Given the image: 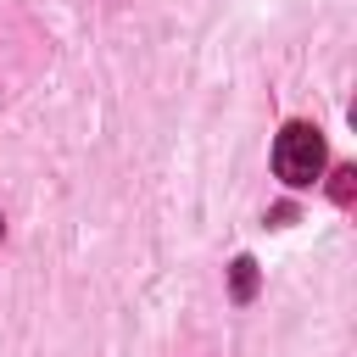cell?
Returning a JSON list of instances; mask_svg holds the SVG:
<instances>
[{"label": "cell", "instance_id": "obj_1", "mask_svg": "<svg viewBox=\"0 0 357 357\" xmlns=\"http://www.w3.org/2000/svg\"><path fill=\"white\" fill-rule=\"evenodd\" d=\"M324 167H329L324 134H318L312 123H284L279 139H273V173H279L290 190H307V184L324 178Z\"/></svg>", "mask_w": 357, "mask_h": 357}, {"label": "cell", "instance_id": "obj_2", "mask_svg": "<svg viewBox=\"0 0 357 357\" xmlns=\"http://www.w3.org/2000/svg\"><path fill=\"white\" fill-rule=\"evenodd\" d=\"M229 290H234V301H251L257 296V262L251 257H234L229 262Z\"/></svg>", "mask_w": 357, "mask_h": 357}, {"label": "cell", "instance_id": "obj_3", "mask_svg": "<svg viewBox=\"0 0 357 357\" xmlns=\"http://www.w3.org/2000/svg\"><path fill=\"white\" fill-rule=\"evenodd\" d=\"M329 195L346 206V201L357 195V167H335V173H329Z\"/></svg>", "mask_w": 357, "mask_h": 357}]
</instances>
